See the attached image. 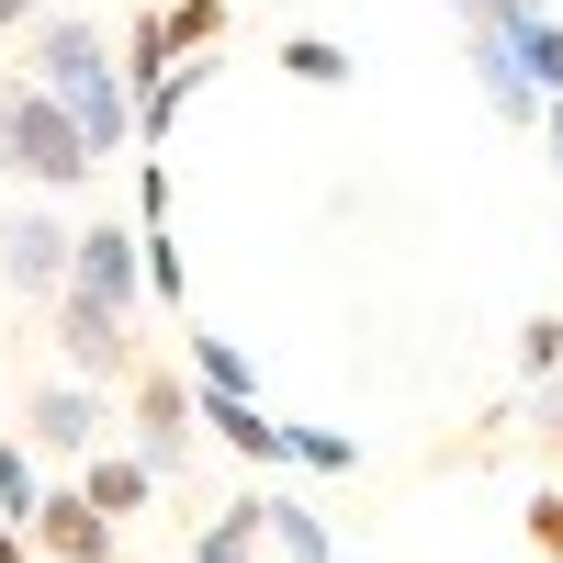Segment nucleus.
<instances>
[{
  "label": "nucleus",
  "instance_id": "nucleus-6",
  "mask_svg": "<svg viewBox=\"0 0 563 563\" xmlns=\"http://www.w3.org/2000/svg\"><path fill=\"white\" fill-rule=\"evenodd\" d=\"M68 282H79V294H102L113 316H135V305H147V225L90 214V225H79V249H68Z\"/></svg>",
  "mask_w": 563,
  "mask_h": 563
},
{
  "label": "nucleus",
  "instance_id": "nucleus-20",
  "mask_svg": "<svg viewBox=\"0 0 563 563\" xmlns=\"http://www.w3.org/2000/svg\"><path fill=\"white\" fill-rule=\"evenodd\" d=\"M124 79H158V68H180V45H169V12L158 0H135V23H124V57H113Z\"/></svg>",
  "mask_w": 563,
  "mask_h": 563
},
{
  "label": "nucleus",
  "instance_id": "nucleus-5",
  "mask_svg": "<svg viewBox=\"0 0 563 563\" xmlns=\"http://www.w3.org/2000/svg\"><path fill=\"white\" fill-rule=\"evenodd\" d=\"M124 440L147 451V474L158 485H180L192 474V372H158V361H135V384H124Z\"/></svg>",
  "mask_w": 563,
  "mask_h": 563
},
{
  "label": "nucleus",
  "instance_id": "nucleus-3",
  "mask_svg": "<svg viewBox=\"0 0 563 563\" xmlns=\"http://www.w3.org/2000/svg\"><path fill=\"white\" fill-rule=\"evenodd\" d=\"M23 440L45 462H90L102 440H124V417L102 384H79V372H45V384H23Z\"/></svg>",
  "mask_w": 563,
  "mask_h": 563
},
{
  "label": "nucleus",
  "instance_id": "nucleus-7",
  "mask_svg": "<svg viewBox=\"0 0 563 563\" xmlns=\"http://www.w3.org/2000/svg\"><path fill=\"white\" fill-rule=\"evenodd\" d=\"M192 429H203V440H225L249 474H294V429H282L260 395H214V384H192Z\"/></svg>",
  "mask_w": 563,
  "mask_h": 563
},
{
  "label": "nucleus",
  "instance_id": "nucleus-16",
  "mask_svg": "<svg viewBox=\"0 0 563 563\" xmlns=\"http://www.w3.org/2000/svg\"><path fill=\"white\" fill-rule=\"evenodd\" d=\"M282 79H294V90H350L361 57H350L339 34H282Z\"/></svg>",
  "mask_w": 563,
  "mask_h": 563
},
{
  "label": "nucleus",
  "instance_id": "nucleus-28",
  "mask_svg": "<svg viewBox=\"0 0 563 563\" xmlns=\"http://www.w3.org/2000/svg\"><path fill=\"white\" fill-rule=\"evenodd\" d=\"M530 429H541V440H563V372H552V384H530Z\"/></svg>",
  "mask_w": 563,
  "mask_h": 563
},
{
  "label": "nucleus",
  "instance_id": "nucleus-21",
  "mask_svg": "<svg viewBox=\"0 0 563 563\" xmlns=\"http://www.w3.org/2000/svg\"><path fill=\"white\" fill-rule=\"evenodd\" d=\"M180 57H225V0H158Z\"/></svg>",
  "mask_w": 563,
  "mask_h": 563
},
{
  "label": "nucleus",
  "instance_id": "nucleus-9",
  "mask_svg": "<svg viewBox=\"0 0 563 563\" xmlns=\"http://www.w3.org/2000/svg\"><path fill=\"white\" fill-rule=\"evenodd\" d=\"M34 552H45V563H124V519H102L79 485H45V507H34Z\"/></svg>",
  "mask_w": 563,
  "mask_h": 563
},
{
  "label": "nucleus",
  "instance_id": "nucleus-24",
  "mask_svg": "<svg viewBox=\"0 0 563 563\" xmlns=\"http://www.w3.org/2000/svg\"><path fill=\"white\" fill-rule=\"evenodd\" d=\"M147 294H158V305H180V294H192V271H180L169 225H147Z\"/></svg>",
  "mask_w": 563,
  "mask_h": 563
},
{
  "label": "nucleus",
  "instance_id": "nucleus-26",
  "mask_svg": "<svg viewBox=\"0 0 563 563\" xmlns=\"http://www.w3.org/2000/svg\"><path fill=\"white\" fill-rule=\"evenodd\" d=\"M169 192H180V180L147 158V169H135V225H169Z\"/></svg>",
  "mask_w": 563,
  "mask_h": 563
},
{
  "label": "nucleus",
  "instance_id": "nucleus-11",
  "mask_svg": "<svg viewBox=\"0 0 563 563\" xmlns=\"http://www.w3.org/2000/svg\"><path fill=\"white\" fill-rule=\"evenodd\" d=\"M68 113H79V135H90V158H124L135 147V79L124 68H90V79H68Z\"/></svg>",
  "mask_w": 563,
  "mask_h": 563
},
{
  "label": "nucleus",
  "instance_id": "nucleus-15",
  "mask_svg": "<svg viewBox=\"0 0 563 563\" xmlns=\"http://www.w3.org/2000/svg\"><path fill=\"white\" fill-rule=\"evenodd\" d=\"M192 563H271V507H260V485L192 530Z\"/></svg>",
  "mask_w": 563,
  "mask_h": 563
},
{
  "label": "nucleus",
  "instance_id": "nucleus-17",
  "mask_svg": "<svg viewBox=\"0 0 563 563\" xmlns=\"http://www.w3.org/2000/svg\"><path fill=\"white\" fill-rule=\"evenodd\" d=\"M507 45H519V68L541 79V90H563V0H541V12H519V23H496Z\"/></svg>",
  "mask_w": 563,
  "mask_h": 563
},
{
  "label": "nucleus",
  "instance_id": "nucleus-4",
  "mask_svg": "<svg viewBox=\"0 0 563 563\" xmlns=\"http://www.w3.org/2000/svg\"><path fill=\"white\" fill-rule=\"evenodd\" d=\"M45 339H57V372H79V384H102V395L135 384V316H113L102 294H79V282L45 305Z\"/></svg>",
  "mask_w": 563,
  "mask_h": 563
},
{
  "label": "nucleus",
  "instance_id": "nucleus-27",
  "mask_svg": "<svg viewBox=\"0 0 563 563\" xmlns=\"http://www.w3.org/2000/svg\"><path fill=\"white\" fill-rule=\"evenodd\" d=\"M451 23H519V12H541V0H440Z\"/></svg>",
  "mask_w": 563,
  "mask_h": 563
},
{
  "label": "nucleus",
  "instance_id": "nucleus-13",
  "mask_svg": "<svg viewBox=\"0 0 563 563\" xmlns=\"http://www.w3.org/2000/svg\"><path fill=\"white\" fill-rule=\"evenodd\" d=\"M79 496L102 507V519H135V507L158 496V474H147V451H135V440H102V451L79 462Z\"/></svg>",
  "mask_w": 563,
  "mask_h": 563
},
{
  "label": "nucleus",
  "instance_id": "nucleus-31",
  "mask_svg": "<svg viewBox=\"0 0 563 563\" xmlns=\"http://www.w3.org/2000/svg\"><path fill=\"white\" fill-rule=\"evenodd\" d=\"M0 563H34V530L23 519H0Z\"/></svg>",
  "mask_w": 563,
  "mask_h": 563
},
{
  "label": "nucleus",
  "instance_id": "nucleus-22",
  "mask_svg": "<svg viewBox=\"0 0 563 563\" xmlns=\"http://www.w3.org/2000/svg\"><path fill=\"white\" fill-rule=\"evenodd\" d=\"M282 429H294V462H305V474H361V440H350V429H305V417H282Z\"/></svg>",
  "mask_w": 563,
  "mask_h": 563
},
{
  "label": "nucleus",
  "instance_id": "nucleus-25",
  "mask_svg": "<svg viewBox=\"0 0 563 563\" xmlns=\"http://www.w3.org/2000/svg\"><path fill=\"white\" fill-rule=\"evenodd\" d=\"M519 519H530V552H541V563H563V485H541Z\"/></svg>",
  "mask_w": 563,
  "mask_h": 563
},
{
  "label": "nucleus",
  "instance_id": "nucleus-1",
  "mask_svg": "<svg viewBox=\"0 0 563 563\" xmlns=\"http://www.w3.org/2000/svg\"><path fill=\"white\" fill-rule=\"evenodd\" d=\"M0 169H12V192H79V180H102V158H90V135L68 113V90L0 68Z\"/></svg>",
  "mask_w": 563,
  "mask_h": 563
},
{
  "label": "nucleus",
  "instance_id": "nucleus-23",
  "mask_svg": "<svg viewBox=\"0 0 563 563\" xmlns=\"http://www.w3.org/2000/svg\"><path fill=\"white\" fill-rule=\"evenodd\" d=\"M552 372H563V316L541 305V316L519 327V384H552Z\"/></svg>",
  "mask_w": 563,
  "mask_h": 563
},
{
  "label": "nucleus",
  "instance_id": "nucleus-2",
  "mask_svg": "<svg viewBox=\"0 0 563 563\" xmlns=\"http://www.w3.org/2000/svg\"><path fill=\"white\" fill-rule=\"evenodd\" d=\"M68 249H79V225L57 214V192H12V214H0V294H23L45 316L68 294Z\"/></svg>",
  "mask_w": 563,
  "mask_h": 563
},
{
  "label": "nucleus",
  "instance_id": "nucleus-18",
  "mask_svg": "<svg viewBox=\"0 0 563 563\" xmlns=\"http://www.w3.org/2000/svg\"><path fill=\"white\" fill-rule=\"evenodd\" d=\"M45 485H57V474H45V451H34V440H0V519H23V530H34Z\"/></svg>",
  "mask_w": 563,
  "mask_h": 563
},
{
  "label": "nucleus",
  "instance_id": "nucleus-8",
  "mask_svg": "<svg viewBox=\"0 0 563 563\" xmlns=\"http://www.w3.org/2000/svg\"><path fill=\"white\" fill-rule=\"evenodd\" d=\"M12 68L45 79V90H68V79H90V68H113V34L90 23V12H45V23L12 34Z\"/></svg>",
  "mask_w": 563,
  "mask_h": 563
},
{
  "label": "nucleus",
  "instance_id": "nucleus-19",
  "mask_svg": "<svg viewBox=\"0 0 563 563\" xmlns=\"http://www.w3.org/2000/svg\"><path fill=\"white\" fill-rule=\"evenodd\" d=\"M180 372H192V384H214V395H260L249 350H238V339H214V327H192V350H180Z\"/></svg>",
  "mask_w": 563,
  "mask_h": 563
},
{
  "label": "nucleus",
  "instance_id": "nucleus-12",
  "mask_svg": "<svg viewBox=\"0 0 563 563\" xmlns=\"http://www.w3.org/2000/svg\"><path fill=\"white\" fill-rule=\"evenodd\" d=\"M260 507H271V563H339V530L305 485H260Z\"/></svg>",
  "mask_w": 563,
  "mask_h": 563
},
{
  "label": "nucleus",
  "instance_id": "nucleus-10",
  "mask_svg": "<svg viewBox=\"0 0 563 563\" xmlns=\"http://www.w3.org/2000/svg\"><path fill=\"white\" fill-rule=\"evenodd\" d=\"M462 68H474V90H485V113H496V124H541L552 90L519 68V45H507L496 23H462Z\"/></svg>",
  "mask_w": 563,
  "mask_h": 563
},
{
  "label": "nucleus",
  "instance_id": "nucleus-29",
  "mask_svg": "<svg viewBox=\"0 0 563 563\" xmlns=\"http://www.w3.org/2000/svg\"><path fill=\"white\" fill-rule=\"evenodd\" d=\"M45 12H57V0H0V45H12L23 23H45Z\"/></svg>",
  "mask_w": 563,
  "mask_h": 563
},
{
  "label": "nucleus",
  "instance_id": "nucleus-14",
  "mask_svg": "<svg viewBox=\"0 0 563 563\" xmlns=\"http://www.w3.org/2000/svg\"><path fill=\"white\" fill-rule=\"evenodd\" d=\"M203 90H214V57H180V68H158V79H135V147H158Z\"/></svg>",
  "mask_w": 563,
  "mask_h": 563
},
{
  "label": "nucleus",
  "instance_id": "nucleus-30",
  "mask_svg": "<svg viewBox=\"0 0 563 563\" xmlns=\"http://www.w3.org/2000/svg\"><path fill=\"white\" fill-rule=\"evenodd\" d=\"M541 147H552V180H563V90L541 102Z\"/></svg>",
  "mask_w": 563,
  "mask_h": 563
}]
</instances>
